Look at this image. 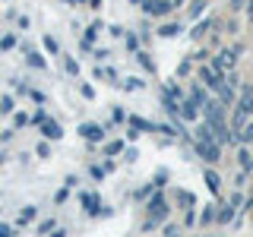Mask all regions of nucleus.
<instances>
[{
  "label": "nucleus",
  "instance_id": "nucleus-1",
  "mask_svg": "<svg viewBox=\"0 0 253 237\" xmlns=\"http://www.w3.org/2000/svg\"><path fill=\"white\" fill-rule=\"evenodd\" d=\"M146 215H149V221H155V225L168 221V215H171L168 196H165V193H152V196H149V199H146Z\"/></svg>",
  "mask_w": 253,
  "mask_h": 237
},
{
  "label": "nucleus",
  "instance_id": "nucleus-2",
  "mask_svg": "<svg viewBox=\"0 0 253 237\" xmlns=\"http://www.w3.org/2000/svg\"><path fill=\"white\" fill-rule=\"evenodd\" d=\"M193 152L200 155L206 164H218V161H221V142H215V139L200 142V139H196V142H193Z\"/></svg>",
  "mask_w": 253,
  "mask_h": 237
},
{
  "label": "nucleus",
  "instance_id": "nucleus-3",
  "mask_svg": "<svg viewBox=\"0 0 253 237\" xmlns=\"http://www.w3.org/2000/svg\"><path fill=\"white\" fill-rule=\"evenodd\" d=\"M225 79H228L225 70H212L209 63H206V67H200V82H206V89H212V92H215L218 85L225 82Z\"/></svg>",
  "mask_w": 253,
  "mask_h": 237
},
{
  "label": "nucleus",
  "instance_id": "nucleus-4",
  "mask_svg": "<svg viewBox=\"0 0 253 237\" xmlns=\"http://www.w3.org/2000/svg\"><path fill=\"white\" fill-rule=\"evenodd\" d=\"M139 10L146 16H168L174 10V3H171V0H142Z\"/></svg>",
  "mask_w": 253,
  "mask_h": 237
},
{
  "label": "nucleus",
  "instance_id": "nucleus-5",
  "mask_svg": "<svg viewBox=\"0 0 253 237\" xmlns=\"http://www.w3.org/2000/svg\"><path fill=\"white\" fill-rule=\"evenodd\" d=\"M79 136L85 142H101L105 139V126L101 123H79Z\"/></svg>",
  "mask_w": 253,
  "mask_h": 237
},
{
  "label": "nucleus",
  "instance_id": "nucleus-6",
  "mask_svg": "<svg viewBox=\"0 0 253 237\" xmlns=\"http://www.w3.org/2000/svg\"><path fill=\"white\" fill-rule=\"evenodd\" d=\"M237 218V209L231 202H221V196H218V209H215V225H231V221Z\"/></svg>",
  "mask_w": 253,
  "mask_h": 237
},
{
  "label": "nucleus",
  "instance_id": "nucleus-7",
  "mask_svg": "<svg viewBox=\"0 0 253 237\" xmlns=\"http://www.w3.org/2000/svg\"><path fill=\"white\" fill-rule=\"evenodd\" d=\"M83 212H85L89 218L101 215V199H98V193H83Z\"/></svg>",
  "mask_w": 253,
  "mask_h": 237
},
{
  "label": "nucleus",
  "instance_id": "nucleus-8",
  "mask_svg": "<svg viewBox=\"0 0 253 237\" xmlns=\"http://www.w3.org/2000/svg\"><path fill=\"white\" fill-rule=\"evenodd\" d=\"M234 63H237V57H234L231 51H218L215 57H212L209 67H212V70H234Z\"/></svg>",
  "mask_w": 253,
  "mask_h": 237
},
{
  "label": "nucleus",
  "instance_id": "nucleus-9",
  "mask_svg": "<svg viewBox=\"0 0 253 237\" xmlns=\"http://www.w3.org/2000/svg\"><path fill=\"white\" fill-rule=\"evenodd\" d=\"M234 105L241 108V111H247V114L253 117V82H247V85L241 89V95H237V101H234Z\"/></svg>",
  "mask_w": 253,
  "mask_h": 237
},
{
  "label": "nucleus",
  "instance_id": "nucleus-10",
  "mask_svg": "<svg viewBox=\"0 0 253 237\" xmlns=\"http://www.w3.org/2000/svg\"><path fill=\"white\" fill-rule=\"evenodd\" d=\"M38 126H42V136H44V139H60V136H63V126H60L57 120H51V117H44Z\"/></svg>",
  "mask_w": 253,
  "mask_h": 237
},
{
  "label": "nucleus",
  "instance_id": "nucleus-11",
  "mask_svg": "<svg viewBox=\"0 0 253 237\" xmlns=\"http://www.w3.org/2000/svg\"><path fill=\"white\" fill-rule=\"evenodd\" d=\"M196 117H200V105H196V101L187 95V98L180 101V120H190V123H193Z\"/></svg>",
  "mask_w": 253,
  "mask_h": 237
},
{
  "label": "nucleus",
  "instance_id": "nucleus-12",
  "mask_svg": "<svg viewBox=\"0 0 253 237\" xmlns=\"http://www.w3.org/2000/svg\"><path fill=\"white\" fill-rule=\"evenodd\" d=\"M203 180H206V187H209V193H212V196H218V193H221V177H218L215 171H212V164H206Z\"/></svg>",
  "mask_w": 253,
  "mask_h": 237
},
{
  "label": "nucleus",
  "instance_id": "nucleus-13",
  "mask_svg": "<svg viewBox=\"0 0 253 237\" xmlns=\"http://www.w3.org/2000/svg\"><path fill=\"white\" fill-rule=\"evenodd\" d=\"M126 123L136 126V130H146V133H158V123L146 120V117H139V114H130V117H126Z\"/></svg>",
  "mask_w": 253,
  "mask_h": 237
},
{
  "label": "nucleus",
  "instance_id": "nucleus-14",
  "mask_svg": "<svg viewBox=\"0 0 253 237\" xmlns=\"http://www.w3.org/2000/svg\"><path fill=\"white\" fill-rule=\"evenodd\" d=\"M237 164H241V171H253V155H250V149L247 146H244V142H241V146H237Z\"/></svg>",
  "mask_w": 253,
  "mask_h": 237
},
{
  "label": "nucleus",
  "instance_id": "nucleus-15",
  "mask_svg": "<svg viewBox=\"0 0 253 237\" xmlns=\"http://www.w3.org/2000/svg\"><path fill=\"white\" fill-rule=\"evenodd\" d=\"M162 111H165L168 117H177V114H180V101L171 98L168 92H162Z\"/></svg>",
  "mask_w": 253,
  "mask_h": 237
},
{
  "label": "nucleus",
  "instance_id": "nucleus-16",
  "mask_svg": "<svg viewBox=\"0 0 253 237\" xmlns=\"http://www.w3.org/2000/svg\"><path fill=\"white\" fill-rule=\"evenodd\" d=\"M190 98H193L196 101V105H206V101H209V92H206V82L200 85V82H193V85H190Z\"/></svg>",
  "mask_w": 253,
  "mask_h": 237
},
{
  "label": "nucleus",
  "instance_id": "nucleus-17",
  "mask_svg": "<svg viewBox=\"0 0 253 237\" xmlns=\"http://www.w3.org/2000/svg\"><path fill=\"white\" fill-rule=\"evenodd\" d=\"M155 35L158 38H177L180 35V26H177V22H162V26L155 29Z\"/></svg>",
  "mask_w": 253,
  "mask_h": 237
},
{
  "label": "nucleus",
  "instance_id": "nucleus-18",
  "mask_svg": "<svg viewBox=\"0 0 253 237\" xmlns=\"http://www.w3.org/2000/svg\"><path fill=\"white\" fill-rule=\"evenodd\" d=\"M209 26H215V19H212V16H206L203 22H196V26H193V32H190V38H193V41H200V38L206 35V32H209Z\"/></svg>",
  "mask_w": 253,
  "mask_h": 237
},
{
  "label": "nucleus",
  "instance_id": "nucleus-19",
  "mask_svg": "<svg viewBox=\"0 0 253 237\" xmlns=\"http://www.w3.org/2000/svg\"><path fill=\"white\" fill-rule=\"evenodd\" d=\"M174 199H177L180 209H193V205H196V196L187 193V190H174Z\"/></svg>",
  "mask_w": 253,
  "mask_h": 237
},
{
  "label": "nucleus",
  "instance_id": "nucleus-20",
  "mask_svg": "<svg viewBox=\"0 0 253 237\" xmlns=\"http://www.w3.org/2000/svg\"><path fill=\"white\" fill-rule=\"evenodd\" d=\"M136 63H139V67L142 70H146V73H155V60H152V54H149V51H136Z\"/></svg>",
  "mask_w": 253,
  "mask_h": 237
},
{
  "label": "nucleus",
  "instance_id": "nucleus-21",
  "mask_svg": "<svg viewBox=\"0 0 253 237\" xmlns=\"http://www.w3.org/2000/svg\"><path fill=\"white\" fill-rule=\"evenodd\" d=\"M247 120H250V114H247V111H241V108H237V111H234V117H231V123H228V126H231V133H234V130H244V126H247Z\"/></svg>",
  "mask_w": 253,
  "mask_h": 237
},
{
  "label": "nucleus",
  "instance_id": "nucleus-22",
  "mask_svg": "<svg viewBox=\"0 0 253 237\" xmlns=\"http://www.w3.org/2000/svg\"><path fill=\"white\" fill-rule=\"evenodd\" d=\"M121 89H126V92H139V89H146V79H142V76H130V79L121 85Z\"/></svg>",
  "mask_w": 253,
  "mask_h": 237
},
{
  "label": "nucleus",
  "instance_id": "nucleus-23",
  "mask_svg": "<svg viewBox=\"0 0 253 237\" xmlns=\"http://www.w3.org/2000/svg\"><path fill=\"white\" fill-rule=\"evenodd\" d=\"M124 149H126V142H124V139H114V142H108V146H105V155L114 158V155H121Z\"/></svg>",
  "mask_w": 253,
  "mask_h": 237
},
{
  "label": "nucleus",
  "instance_id": "nucleus-24",
  "mask_svg": "<svg viewBox=\"0 0 253 237\" xmlns=\"http://www.w3.org/2000/svg\"><path fill=\"white\" fill-rule=\"evenodd\" d=\"M98 32H101V22L95 19L89 29H85V35H83V41H89V44H95V38H98Z\"/></svg>",
  "mask_w": 253,
  "mask_h": 237
},
{
  "label": "nucleus",
  "instance_id": "nucleus-25",
  "mask_svg": "<svg viewBox=\"0 0 253 237\" xmlns=\"http://www.w3.org/2000/svg\"><path fill=\"white\" fill-rule=\"evenodd\" d=\"M196 139H200V142L215 139V136H212V126H209V123H200V126H196Z\"/></svg>",
  "mask_w": 253,
  "mask_h": 237
},
{
  "label": "nucleus",
  "instance_id": "nucleus-26",
  "mask_svg": "<svg viewBox=\"0 0 253 237\" xmlns=\"http://www.w3.org/2000/svg\"><path fill=\"white\" fill-rule=\"evenodd\" d=\"M196 221H200V225H212V221H215V205H206V212L196 215Z\"/></svg>",
  "mask_w": 253,
  "mask_h": 237
},
{
  "label": "nucleus",
  "instance_id": "nucleus-27",
  "mask_svg": "<svg viewBox=\"0 0 253 237\" xmlns=\"http://www.w3.org/2000/svg\"><path fill=\"white\" fill-rule=\"evenodd\" d=\"M63 73H70V76H79V63H76L73 57H70V54L63 57Z\"/></svg>",
  "mask_w": 253,
  "mask_h": 237
},
{
  "label": "nucleus",
  "instance_id": "nucleus-28",
  "mask_svg": "<svg viewBox=\"0 0 253 237\" xmlns=\"http://www.w3.org/2000/svg\"><path fill=\"white\" fill-rule=\"evenodd\" d=\"M29 67H35V70H44V67H47V60L42 57V54H35V51H29Z\"/></svg>",
  "mask_w": 253,
  "mask_h": 237
},
{
  "label": "nucleus",
  "instance_id": "nucleus-29",
  "mask_svg": "<svg viewBox=\"0 0 253 237\" xmlns=\"http://www.w3.org/2000/svg\"><path fill=\"white\" fill-rule=\"evenodd\" d=\"M168 180H171V174H168V171H165V168H162V171H155V177H152V184H155V190H162L165 184H168Z\"/></svg>",
  "mask_w": 253,
  "mask_h": 237
},
{
  "label": "nucleus",
  "instance_id": "nucleus-30",
  "mask_svg": "<svg viewBox=\"0 0 253 237\" xmlns=\"http://www.w3.org/2000/svg\"><path fill=\"white\" fill-rule=\"evenodd\" d=\"M203 10H206V0H190V19L203 16Z\"/></svg>",
  "mask_w": 253,
  "mask_h": 237
},
{
  "label": "nucleus",
  "instance_id": "nucleus-31",
  "mask_svg": "<svg viewBox=\"0 0 253 237\" xmlns=\"http://www.w3.org/2000/svg\"><path fill=\"white\" fill-rule=\"evenodd\" d=\"M162 92H168L171 98H177V101H184V98H187V95L180 92V85H174V82H171V85H162Z\"/></svg>",
  "mask_w": 253,
  "mask_h": 237
},
{
  "label": "nucleus",
  "instance_id": "nucleus-32",
  "mask_svg": "<svg viewBox=\"0 0 253 237\" xmlns=\"http://www.w3.org/2000/svg\"><path fill=\"white\" fill-rule=\"evenodd\" d=\"M105 174H108V171L101 168V164H89V177H92V180H105Z\"/></svg>",
  "mask_w": 253,
  "mask_h": 237
},
{
  "label": "nucleus",
  "instance_id": "nucleus-33",
  "mask_svg": "<svg viewBox=\"0 0 253 237\" xmlns=\"http://www.w3.org/2000/svg\"><path fill=\"white\" fill-rule=\"evenodd\" d=\"M152 193H155V184H149V187H139V190H136V199H142V202H146Z\"/></svg>",
  "mask_w": 253,
  "mask_h": 237
},
{
  "label": "nucleus",
  "instance_id": "nucleus-34",
  "mask_svg": "<svg viewBox=\"0 0 253 237\" xmlns=\"http://www.w3.org/2000/svg\"><path fill=\"white\" fill-rule=\"evenodd\" d=\"M67 199H70V187H63V190H57V193H54V202H57V205H63Z\"/></svg>",
  "mask_w": 253,
  "mask_h": 237
},
{
  "label": "nucleus",
  "instance_id": "nucleus-35",
  "mask_svg": "<svg viewBox=\"0 0 253 237\" xmlns=\"http://www.w3.org/2000/svg\"><path fill=\"white\" fill-rule=\"evenodd\" d=\"M196 225V209H187L184 212V228H193Z\"/></svg>",
  "mask_w": 253,
  "mask_h": 237
},
{
  "label": "nucleus",
  "instance_id": "nucleus-36",
  "mask_svg": "<svg viewBox=\"0 0 253 237\" xmlns=\"http://www.w3.org/2000/svg\"><path fill=\"white\" fill-rule=\"evenodd\" d=\"M111 117H114V123H126V111L124 108H114V111H111Z\"/></svg>",
  "mask_w": 253,
  "mask_h": 237
},
{
  "label": "nucleus",
  "instance_id": "nucleus-37",
  "mask_svg": "<svg viewBox=\"0 0 253 237\" xmlns=\"http://www.w3.org/2000/svg\"><path fill=\"white\" fill-rule=\"evenodd\" d=\"M126 47H130V51H139V38L133 35V32H126Z\"/></svg>",
  "mask_w": 253,
  "mask_h": 237
},
{
  "label": "nucleus",
  "instance_id": "nucleus-38",
  "mask_svg": "<svg viewBox=\"0 0 253 237\" xmlns=\"http://www.w3.org/2000/svg\"><path fill=\"white\" fill-rule=\"evenodd\" d=\"M190 70H193V63H190V60H180V67H177V76H190Z\"/></svg>",
  "mask_w": 253,
  "mask_h": 237
},
{
  "label": "nucleus",
  "instance_id": "nucleus-39",
  "mask_svg": "<svg viewBox=\"0 0 253 237\" xmlns=\"http://www.w3.org/2000/svg\"><path fill=\"white\" fill-rule=\"evenodd\" d=\"M0 111H3V114H13V111H16L13 98H3V101H0Z\"/></svg>",
  "mask_w": 253,
  "mask_h": 237
},
{
  "label": "nucleus",
  "instance_id": "nucleus-40",
  "mask_svg": "<svg viewBox=\"0 0 253 237\" xmlns=\"http://www.w3.org/2000/svg\"><path fill=\"white\" fill-rule=\"evenodd\" d=\"M234 187H237V190H244V187H247V171H241V174L234 177Z\"/></svg>",
  "mask_w": 253,
  "mask_h": 237
},
{
  "label": "nucleus",
  "instance_id": "nucleus-41",
  "mask_svg": "<svg viewBox=\"0 0 253 237\" xmlns=\"http://www.w3.org/2000/svg\"><path fill=\"white\" fill-rule=\"evenodd\" d=\"M54 228H57V225L47 218V221H42V225H38V234H47V231H54Z\"/></svg>",
  "mask_w": 253,
  "mask_h": 237
},
{
  "label": "nucleus",
  "instance_id": "nucleus-42",
  "mask_svg": "<svg viewBox=\"0 0 253 237\" xmlns=\"http://www.w3.org/2000/svg\"><path fill=\"white\" fill-rule=\"evenodd\" d=\"M35 152H38V158H47V155H51V146H47V142H38Z\"/></svg>",
  "mask_w": 253,
  "mask_h": 237
},
{
  "label": "nucleus",
  "instance_id": "nucleus-43",
  "mask_svg": "<svg viewBox=\"0 0 253 237\" xmlns=\"http://www.w3.org/2000/svg\"><path fill=\"white\" fill-rule=\"evenodd\" d=\"M162 231H165V234H168V237H174V234H177V231H180V228H177V225H174V221H165V228H162Z\"/></svg>",
  "mask_w": 253,
  "mask_h": 237
},
{
  "label": "nucleus",
  "instance_id": "nucleus-44",
  "mask_svg": "<svg viewBox=\"0 0 253 237\" xmlns=\"http://www.w3.org/2000/svg\"><path fill=\"white\" fill-rule=\"evenodd\" d=\"M13 44H16V38H13V35H3V38H0V47H3V51H10Z\"/></svg>",
  "mask_w": 253,
  "mask_h": 237
},
{
  "label": "nucleus",
  "instance_id": "nucleus-45",
  "mask_svg": "<svg viewBox=\"0 0 253 237\" xmlns=\"http://www.w3.org/2000/svg\"><path fill=\"white\" fill-rule=\"evenodd\" d=\"M35 218V205H26V209H22V218L19 221H32Z\"/></svg>",
  "mask_w": 253,
  "mask_h": 237
},
{
  "label": "nucleus",
  "instance_id": "nucleus-46",
  "mask_svg": "<svg viewBox=\"0 0 253 237\" xmlns=\"http://www.w3.org/2000/svg\"><path fill=\"white\" fill-rule=\"evenodd\" d=\"M247 10V0H231V13H241Z\"/></svg>",
  "mask_w": 253,
  "mask_h": 237
},
{
  "label": "nucleus",
  "instance_id": "nucleus-47",
  "mask_svg": "<svg viewBox=\"0 0 253 237\" xmlns=\"http://www.w3.org/2000/svg\"><path fill=\"white\" fill-rule=\"evenodd\" d=\"M44 47H47V51H51V54H57V41H54L51 35H44Z\"/></svg>",
  "mask_w": 253,
  "mask_h": 237
},
{
  "label": "nucleus",
  "instance_id": "nucleus-48",
  "mask_svg": "<svg viewBox=\"0 0 253 237\" xmlns=\"http://www.w3.org/2000/svg\"><path fill=\"white\" fill-rule=\"evenodd\" d=\"M228 202H231L234 209H241V205H244V193H234V196H231V199H228Z\"/></svg>",
  "mask_w": 253,
  "mask_h": 237
},
{
  "label": "nucleus",
  "instance_id": "nucleus-49",
  "mask_svg": "<svg viewBox=\"0 0 253 237\" xmlns=\"http://www.w3.org/2000/svg\"><path fill=\"white\" fill-rule=\"evenodd\" d=\"M139 139V130L136 126H130V130H126V142H136Z\"/></svg>",
  "mask_w": 253,
  "mask_h": 237
},
{
  "label": "nucleus",
  "instance_id": "nucleus-50",
  "mask_svg": "<svg viewBox=\"0 0 253 237\" xmlns=\"http://www.w3.org/2000/svg\"><path fill=\"white\" fill-rule=\"evenodd\" d=\"M29 95H32V98H35V101H38V105H44V101H47V98H44V92H38V89H32Z\"/></svg>",
  "mask_w": 253,
  "mask_h": 237
},
{
  "label": "nucleus",
  "instance_id": "nucleus-51",
  "mask_svg": "<svg viewBox=\"0 0 253 237\" xmlns=\"http://www.w3.org/2000/svg\"><path fill=\"white\" fill-rule=\"evenodd\" d=\"M92 57H95V60H105L108 51H101V47H92Z\"/></svg>",
  "mask_w": 253,
  "mask_h": 237
},
{
  "label": "nucleus",
  "instance_id": "nucleus-52",
  "mask_svg": "<svg viewBox=\"0 0 253 237\" xmlns=\"http://www.w3.org/2000/svg\"><path fill=\"white\" fill-rule=\"evenodd\" d=\"M244 51H247V44H241V41H237V44L231 47V54H234V57H241V54H244Z\"/></svg>",
  "mask_w": 253,
  "mask_h": 237
},
{
  "label": "nucleus",
  "instance_id": "nucleus-53",
  "mask_svg": "<svg viewBox=\"0 0 253 237\" xmlns=\"http://www.w3.org/2000/svg\"><path fill=\"white\" fill-rule=\"evenodd\" d=\"M108 32H111V35H114V38H124V35H126V32H124V29H121V26H111V29H108Z\"/></svg>",
  "mask_w": 253,
  "mask_h": 237
},
{
  "label": "nucleus",
  "instance_id": "nucleus-54",
  "mask_svg": "<svg viewBox=\"0 0 253 237\" xmlns=\"http://www.w3.org/2000/svg\"><path fill=\"white\" fill-rule=\"evenodd\" d=\"M124 155H126V161H136L139 152H136V149H124Z\"/></svg>",
  "mask_w": 253,
  "mask_h": 237
},
{
  "label": "nucleus",
  "instance_id": "nucleus-55",
  "mask_svg": "<svg viewBox=\"0 0 253 237\" xmlns=\"http://www.w3.org/2000/svg\"><path fill=\"white\" fill-rule=\"evenodd\" d=\"M247 19H250V26H253V0H247Z\"/></svg>",
  "mask_w": 253,
  "mask_h": 237
},
{
  "label": "nucleus",
  "instance_id": "nucleus-56",
  "mask_svg": "<svg viewBox=\"0 0 253 237\" xmlns=\"http://www.w3.org/2000/svg\"><path fill=\"white\" fill-rule=\"evenodd\" d=\"M6 234H13V228L10 225H0V237H6Z\"/></svg>",
  "mask_w": 253,
  "mask_h": 237
},
{
  "label": "nucleus",
  "instance_id": "nucleus-57",
  "mask_svg": "<svg viewBox=\"0 0 253 237\" xmlns=\"http://www.w3.org/2000/svg\"><path fill=\"white\" fill-rule=\"evenodd\" d=\"M85 3H89L92 10H101V0H85Z\"/></svg>",
  "mask_w": 253,
  "mask_h": 237
},
{
  "label": "nucleus",
  "instance_id": "nucleus-58",
  "mask_svg": "<svg viewBox=\"0 0 253 237\" xmlns=\"http://www.w3.org/2000/svg\"><path fill=\"white\" fill-rule=\"evenodd\" d=\"M171 3H174V6H184V3H187V0H171Z\"/></svg>",
  "mask_w": 253,
  "mask_h": 237
},
{
  "label": "nucleus",
  "instance_id": "nucleus-59",
  "mask_svg": "<svg viewBox=\"0 0 253 237\" xmlns=\"http://www.w3.org/2000/svg\"><path fill=\"white\" fill-rule=\"evenodd\" d=\"M70 3H85V0H70Z\"/></svg>",
  "mask_w": 253,
  "mask_h": 237
},
{
  "label": "nucleus",
  "instance_id": "nucleus-60",
  "mask_svg": "<svg viewBox=\"0 0 253 237\" xmlns=\"http://www.w3.org/2000/svg\"><path fill=\"white\" fill-rule=\"evenodd\" d=\"M130 3H136V6H139V3H142V0H130Z\"/></svg>",
  "mask_w": 253,
  "mask_h": 237
},
{
  "label": "nucleus",
  "instance_id": "nucleus-61",
  "mask_svg": "<svg viewBox=\"0 0 253 237\" xmlns=\"http://www.w3.org/2000/svg\"><path fill=\"white\" fill-rule=\"evenodd\" d=\"M0 164H3V155H0Z\"/></svg>",
  "mask_w": 253,
  "mask_h": 237
}]
</instances>
